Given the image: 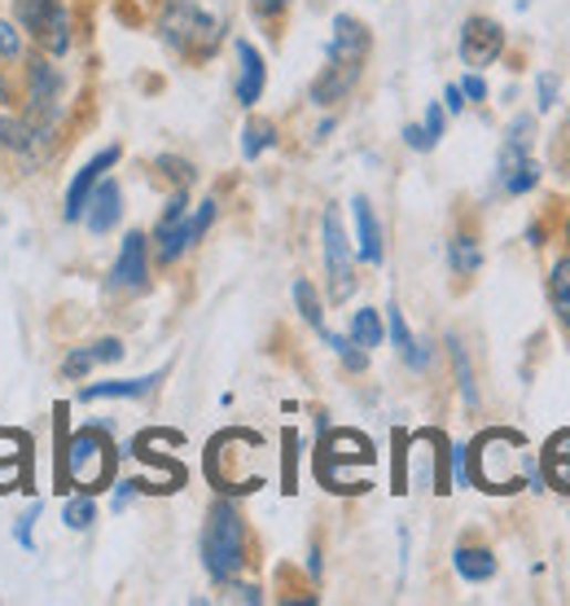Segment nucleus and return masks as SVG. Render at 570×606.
Listing matches in <instances>:
<instances>
[{"mask_svg":"<svg viewBox=\"0 0 570 606\" xmlns=\"http://www.w3.org/2000/svg\"><path fill=\"white\" fill-rule=\"evenodd\" d=\"M355 80H360V66L330 62V66L317 75V84H312V102H317V106H334V102H342V97L355 89Z\"/></svg>","mask_w":570,"mask_h":606,"instance_id":"nucleus-18","label":"nucleus"},{"mask_svg":"<svg viewBox=\"0 0 570 606\" xmlns=\"http://www.w3.org/2000/svg\"><path fill=\"white\" fill-rule=\"evenodd\" d=\"M237 62H241V71H237V102H241V106H255V102L263 97V84H268L263 58H259V49H255L250 40H237Z\"/></svg>","mask_w":570,"mask_h":606,"instance_id":"nucleus-16","label":"nucleus"},{"mask_svg":"<svg viewBox=\"0 0 570 606\" xmlns=\"http://www.w3.org/2000/svg\"><path fill=\"white\" fill-rule=\"evenodd\" d=\"M31 145V127L18 120H9V115H0V150H13V154H22Z\"/></svg>","mask_w":570,"mask_h":606,"instance_id":"nucleus-31","label":"nucleus"},{"mask_svg":"<svg viewBox=\"0 0 570 606\" xmlns=\"http://www.w3.org/2000/svg\"><path fill=\"white\" fill-rule=\"evenodd\" d=\"M386 321H391V343L400 348V357H404V364H413V369H426L431 364V352L413 339V330H408V321H404V312L391 304L386 308Z\"/></svg>","mask_w":570,"mask_h":606,"instance_id":"nucleus-19","label":"nucleus"},{"mask_svg":"<svg viewBox=\"0 0 570 606\" xmlns=\"http://www.w3.org/2000/svg\"><path fill=\"white\" fill-rule=\"evenodd\" d=\"M118 216H123V189L114 185V181H97V189L89 194V207H84V216H80V225L89 229V234H111L114 225H118Z\"/></svg>","mask_w":570,"mask_h":606,"instance_id":"nucleus-13","label":"nucleus"},{"mask_svg":"<svg viewBox=\"0 0 570 606\" xmlns=\"http://www.w3.org/2000/svg\"><path fill=\"white\" fill-rule=\"evenodd\" d=\"M294 304H299V312H303V321H308L312 330H325V312H321V299H317V290H312L308 277L294 281Z\"/></svg>","mask_w":570,"mask_h":606,"instance_id":"nucleus-26","label":"nucleus"},{"mask_svg":"<svg viewBox=\"0 0 570 606\" xmlns=\"http://www.w3.org/2000/svg\"><path fill=\"white\" fill-rule=\"evenodd\" d=\"M448 259H453V273H460V277H474V273H478V264H483V250H478L474 238H453V246H448Z\"/></svg>","mask_w":570,"mask_h":606,"instance_id":"nucleus-28","label":"nucleus"},{"mask_svg":"<svg viewBox=\"0 0 570 606\" xmlns=\"http://www.w3.org/2000/svg\"><path fill=\"white\" fill-rule=\"evenodd\" d=\"M111 475H114V444L106 440V431H97V427L75 431L66 440V449H62V484L97 492V487L111 484Z\"/></svg>","mask_w":570,"mask_h":606,"instance_id":"nucleus-3","label":"nucleus"},{"mask_svg":"<svg viewBox=\"0 0 570 606\" xmlns=\"http://www.w3.org/2000/svg\"><path fill=\"white\" fill-rule=\"evenodd\" d=\"M355 348H364V352H373V348H382V312H373V308H360L355 317H351V335H346Z\"/></svg>","mask_w":570,"mask_h":606,"instance_id":"nucleus-23","label":"nucleus"},{"mask_svg":"<svg viewBox=\"0 0 570 606\" xmlns=\"http://www.w3.org/2000/svg\"><path fill=\"white\" fill-rule=\"evenodd\" d=\"M154 167H158L163 176H176V185H180V189H185V185L194 181V167H189L185 158H172V154H163V158H158Z\"/></svg>","mask_w":570,"mask_h":606,"instance_id":"nucleus-34","label":"nucleus"},{"mask_svg":"<svg viewBox=\"0 0 570 606\" xmlns=\"http://www.w3.org/2000/svg\"><path fill=\"white\" fill-rule=\"evenodd\" d=\"M460 62L469 66V71H483V66H491L496 58H500V49H505V31H500V22H491V18H469L465 27H460Z\"/></svg>","mask_w":570,"mask_h":606,"instance_id":"nucleus-9","label":"nucleus"},{"mask_svg":"<svg viewBox=\"0 0 570 606\" xmlns=\"http://www.w3.org/2000/svg\"><path fill=\"white\" fill-rule=\"evenodd\" d=\"M444 111H453V115L465 111V93H460V84H448V93H444Z\"/></svg>","mask_w":570,"mask_h":606,"instance_id":"nucleus-39","label":"nucleus"},{"mask_svg":"<svg viewBox=\"0 0 570 606\" xmlns=\"http://www.w3.org/2000/svg\"><path fill=\"white\" fill-rule=\"evenodd\" d=\"M136 480H127V484H118V492H114V510H123V505H127V501H132V496H136Z\"/></svg>","mask_w":570,"mask_h":606,"instance_id":"nucleus-40","label":"nucleus"},{"mask_svg":"<svg viewBox=\"0 0 570 606\" xmlns=\"http://www.w3.org/2000/svg\"><path fill=\"white\" fill-rule=\"evenodd\" d=\"M453 567L460 572V581H469V585H483V581L496 576V558L483 545H460L453 554Z\"/></svg>","mask_w":570,"mask_h":606,"instance_id":"nucleus-21","label":"nucleus"},{"mask_svg":"<svg viewBox=\"0 0 570 606\" xmlns=\"http://www.w3.org/2000/svg\"><path fill=\"white\" fill-rule=\"evenodd\" d=\"M351 216H355V255H360L364 264H382L386 243H382V225H377L369 198H355V203H351Z\"/></svg>","mask_w":570,"mask_h":606,"instance_id":"nucleus-17","label":"nucleus"},{"mask_svg":"<svg viewBox=\"0 0 570 606\" xmlns=\"http://www.w3.org/2000/svg\"><path fill=\"white\" fill-rule=\"evenodd\" d=\"M158 31L185 58H203L220 44V18L207 13L198 0H167L163 18H158Z\"/></svg>","mask_w":570,"mask_h":606,"instance_id":"nucleus-4","label":"nucleus"},{"mask_svg":"<svg viewBox=\"0 0 570 606\" xmlns=\"http://www.w3.org/2000/svg\"><path fill=\"white\" fill-rule=\"evenodd\" d=\"M444 127H448V111L435 102V106L426 111V123H422V127H417V123H408V127H404V141H408L413 150H422V154H426V150H435V145H439Z\"/></svg>","mask_w":570,"mask_h":606,"instance_id":"nucleus-22","label":"nucleus"},{"mask_svg":"<svg viewBox=\"0 0 570 606\" xmlns=\"http://www.w3.org/2000/svg\"><path fill=\"white\" fill-rule=\"evenodd\" d=\"M460 93H465L469 102H483V97H487V84H483V75H465V84H460Z\"/></svg>","mask_w":570,"mask_h":606,"instance_id":"nucleus-38","label":"nucleus"},{"mask_svg":"<svg viewBox=\"0 0 570 606\" xmlns=\"http://www.w3.org/2000/svg\"><path fill=\"white\" fill-rule=\"evenodd\" d=\"M321 335H325V343H330V348L339 352V361L346 364L351 373H360V369L369 364V352H364V348H355L351 339H342V335H334V330H321Z\"/></svg>","mask_w":570,"mask_h":606,"instance_id":"nucleus-30","label":"nucleus"},{"mask_svg":"<svg viewBox=\"0 0 570 606\" xmlns=\"http://www.w3.org/2000/svg\"><path fill=\"white\" fill-rule=\"evenodd\" d=\"M62 523H66L71 532H89V527L97 523V501H93V492L71 496V501H66V510H62Z\"/></svg>","mask_w":570,"mask_h":606,"instance_id":"nucleus-25","label":"nucleus"},{"mask_svg":"<svg viewBox=\"0 0 570 606\" xmlns=\"http://www.w3.org/2000/svg\"><path fill=\"white\" fill-rule=\"evenodd\" d=\"M114 163H118V145H106L102 154H93V158L75 172V181H71V189H66V212H62L71 225H80V216H84V207H89V194L97 189V181L111 172Z\"/></svg>","mask_w":570,"mask_h":606,"instance_id":"nucleus-11","label":"nucleus"},{"mask_svg":"<svg viewBox=\"0 0 570 606\" xmlns=\"http://www.w3.org/2000/svg\"><path fill=\"white\" fill-rule=\"evenodd\" d=\"M35 518H40V505H31V510H27V514L13 523V541H18L27 554L35 549Z\"/></svg>","mask_w":570,"mask_h":606,"instance_id":"nucleus-32","label":"nucleus"},{"mask_svg":"<svg viewBox=\"0 0 570 606\" xmlns=\"http://www.w3.org/2000/svg\"><path fill=\"white\" fill-rule=\"evenodd\" d=\"M545 480L558 492H570V427L545 444Z\"/></svg>","mask_w":570,"mask_h":606,"instance_id":"nucleus-20","label":"nucleus"},{"mask_svg":"<svg viewBox=\"0 0 570 606\" xmlns=\"http://www.w3.org/2000/svg\"><path fill=\"white\" fill-rule=\"evenodd\" d=\"M369 31H364V22L360 18H351V13H339L334 18V40H330V62H346V66H364V58H369Z\"/></svg>","mask_w":570,"mask_h":606,"instance_id":"nucleus-14","label":"nucleus"},{"mask_svg":"<svg viewBox=\"0 0 570 606\" xmlns=\"http://www.w3.org/2000/svg\"><path fill=\"white\" fill-rule=\"evenodd\" d=\"M58 93H62V75L53 71V62L35 58L31 71H27V111L35 123L53 120V106H58Z\"/></svg>","mask_w":570,"mask_h":606,"instance_id":"nucleus-12","label":"nucleus"},{"mask_svg":"<svg viewBox=\"0 0 570 606\" xmlns=\"http://www.w3.org/2000/svg\"><path fill=\"white\" fill-rule=\"evenodd\" d=\"M232 598H237V603H263V594H259V589H250V585L232 589Z\"/></svg>","mask_w":570,"mask_h":606,"instance_id":"nucleus-41","label":"nucleus"},{"mask_svg":"<svg viewBox=\"0 0 570 606\" xmlns=\"http://www.w3.org/2000/svg\"><path fill=\"white\" fill-rule=\"evenodd\" d=\"M0 106H9V84L0 80Z\"/></svg>","mask_w":570,"mask_h":606,"instance_id":"nucleus-44","label":"nucleus"},{"mask_svg":"<svg viewBox=\"0 0 570 606\" xmlns=\"http://www.w3.org/2000/svg\"><path fill=\"white\" fill-rule=\"evenodd\" d=\"M549 295H553V312H558V321H562V326L570 330V259H562V264L553 268Z\"/></svg>","mask_w":570,"mask_h":606,"instance_id":"nucleus-27","label":"nucleus"},{"mask_svg":"<svg viewBox=\"0 0 570 606\" xmlns=\"http://www.w3.org/2000/svg\"><path fill=\"white\" fill-rule=\"evenodd\" d=\"M255 9H259V13H281L286 0H255Z\"/></svg>","mask_w":570,"mask_h":606,"instance_id":"nucleus-42","label":"nucleus"},{"mask_svg":"<svg viewBox=\"0 0 570 606\" xmlns=\"http://www.w3.org/2000/svg\"><path fill=\"white\" fill-rule=\"evenodd\" d=\"M93 357H97V364L123 361V343L118 339H102V343H93Z\"/></svg>","mask_w":570,"mask_h":606,"instance_id":"nucleus-37","label":"nucleus"},{"mask_svg":"<svg viewBox=\"0 0 570 606\" xmlns=\"http://www.w3.org/2000/svg\"><path fill=\"white\" fill-rule=\"evenodd\" d=\"M553 106H558V75L545 71L540 75V111H553Z\"/></svg>","mask_w":570,"mask_h":606,"instance_id":"nucleus-36","label":"nucleus"},{"mask_svg":"<svg viewBox=\"0 0 570 606\" xmlns=\"http://www.w3.org/2000/svg\"><path fill=\"white\" fill-rule=\"evenodd\" d=\"M185 207H189V198H185V189H176L172 194V203L163 207V216H158V229H154V250H158V264H176L189 246H194V234H189V216H185Z\"/></svg>","mask_w":570,"mask_h":606,"instance_id":"nucleus-8","label":"nucleus"},{"mask_svg":"<svg viewBox=\"0 0 570 606\" xmlns=\"http://www.w3.org/2000/svg\"><path fill=\"white\" fill-rule=\"evenodd\" d=\"M111 286L114 290H145L149 286V238L145 234H123L118 246V259L111 268Z\"/></svg>","mask_w":570,"mask_h":606,"instance_id":"nucleus-10","label":"nucleus"},{"mask_svg":"<svg viewBox=\"0 0 570 606\" xmlns=\"http://www.w3.org/2000/svg\"><path fill=\"white\" fill-rule=\"evenodd\" d=\"M13 4H18V22H22L44 49H53V53L62 58L66 44H71V22H66L62 0H13Z\"/></svg>","mask_w":570,"mask_h":606,"instance_id":"nucleus-7","label":"nucleus"},{"mask_svg":"<svg viewBox=\"0 0 570 606\" xmlns=\"http://www.w3.org/2000/svg\"><path fill=\"white\" fill-rule=\"evenodd\" d=\"M317 466H321V480L334 487V492H360L364 480H355L351 466L369 471L373 466V444L364 435H355V431H334L321 444V462Z\"/></svg>","mask_w":570,"mask_h":606,"instance_id":"nucleus-5","label":"nucleus"},{"mask_svg":"<svg viewBox=\"0 0 570 606\" xmlns=\"http://www.w3.org/2000/svg\"><path fill=\"white\" fill-rule=\"evenodd\" d=\"M272 145H277V123H268V120L246 123V132H241V158H259V154L272 150Z\"/></svg>","mask_w":570,"mask_h":606,"instance_id":"nucleus-24","label":"nucleus"},{"mask_svg":"<svg viewBox=\"0 0 570 606\" xmlns=\"http://www.w3.org/2000/svg\"><path fill=\"white\" fill-rule=\"evenodd\" d=\"M448 348H453V364H456V382H460V396H465V404L474 409V404H478V387H474V369H469V357H465L460 339H448Z\"/></svg>","mask_w":570,"mask_h":606,"instance_id":"nucleus-29","label":"nucleus"},{"mask_svg":"<svg viewBox=\"0 0 570 606\" xmlns=\"http://www.w3.org/2000/svg\"><path fill=\"white\" fill-rule=\"evenodd\" d=\"M567 238H570V225H567Z\"/></svg>","mask_w":570,"mask_h":606,"instance_id":"nucleus-45","label":"nucleus"},{"mask_svg":"<svg viewBox=\"0 0 570 606\" xmlns=\"http://www.w3.org/2000/svg\"><path fill=\"white\" fill-rule=\"evenodd\" d=\"M308 572H312V576H321V554H317V549L308 554Z\"/></svg>","mask_w":570,"mask_h":606,"instance_id":"nucleus-43","label":"nucleus"},{"mask_svg":"<svg viewBox=\"0 0 570 606\" xmlns=\"http://www.w3.org/2000/svg\"><path fill=\"white\" fill-rule=\"evenodd\" d=\"M158 382H163V369H158V373H145V378L84 382V387H80V404H89V400H141V396H149Z\"/></svg>","mask_w":570,"mask_h":606,"instance_id":"nucleus-15","label":"nucleus"},{"mask_svg":"<svg viewBox=\"0 0 570 606\" xmlns=\"http://www.w3.org/2000/svg\"><path fill=\"white\" fill-rule=\"evenodd\" d=\"M474 453V475L487 492H518L531 462H527V444L518 431H487L478 435V444L469 449Z\"/></svg>","mask_w":570,"mask_h":606,"instance_id":"nucleus-1","label":"nucleus"},{"mask_svg":"<svg viewBox=\"0 0 570 606\" xmlns=\"http://www.w3.org/2000/svg\"><path fill=\"white\" fill-rule=\"evenodd\" d=\"M97 364V357H93V348H75L66 361H62V373L66 378H89V369Z\"/></svg>","mask_w":570,"mask_h":606,"instance_id":"nucleus-33","label":"nucleus"},{"mask_svg":"<svg viewBox=\"0 0 570 606\" xmlns=\"http://www.w3.org/2000/svg\"><path fill=\"white\" fill-rule=\"evenodd\" d=\"M0 58H4V62H18V58H22V35H18L13 22H0Z\"/></svg>","mask_w":570,"mask_h":606,"instance_id":"nucleus-35","label":"nucleus"},{"mask_svg":"<svg viewBox=\"0 0 570 606\" xmlns=\"http://www.w3.org/2000/svg\"><path fill=\"white\" fill-rule=\"evenodd\" d=\"M246 563V523L237 514L232 501H216L203 527V567L211 572V581L228 585Z\"/></svg>","mask_w":570,"mask_h":606,"instance_id":"nucleus-2","label":"nucleus"},{"mask_svg":"<svg viewBox=\"0 0 570 606\" xmlns=\"http://www.w3.org/2000/svg\"><path fill=\"white\" fill-rule=\"evenodd\" d=\"M321 238H325V268H330V299L342 304V299L355 290V255H351L342 216L334 207H330L325 220H321Z\"/></svg>","mask_w":570,"mask_h":606,"instance_id":"nucleus-6","label":"nucleus"}]
</instances>
